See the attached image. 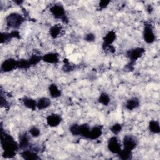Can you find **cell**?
I'll list each match as a JSON object with an SVG mask.
<instances>
[{
	"instance_id": "obj_11",
	"label": "cell",
	"mask_w": 160,
	"mask_h": 160,
	"mask_svg": "<svg viewBox=\"0 0 160 160\" xmlns=\"http://www.w3.org/2000/svg\"><path fill=\"white\" fill-rule=\"evenodd\" d=\"M116 33L113 31H111L108 32L106 35L104 36L103 39V45L102 48L103 49H105L109 46L112 45V43L116 39Z\"/></svg>"
},
{
	"instance_id": "obj_13",
	"label": "cell",
	"mask_w": 160,
	"mask_h": 160,
	"mask_svg": "<svg viewBox=\"0 0 160 160\" xmlns=\"http://www.w3.org/2000/svg\"><path fill=\"white\" fill-rule=\"evenodd\" d=\"M21 155L23 159L26 160H36L39 159L37 152L32 150L24 149L21 152Z\"/></svg>"
},
{
	"instance_id": "obj_25",
	"label": "cell",
	"mask_w": 160,
	"mask_h": 160,
	"mask_svg": "<svg viewBox=\"0 0 160 160\" xmlns=\"http://www.w3.org/2000/svg\"><path fill=\"white\" fill-rule=\"evenodd\" d=\"M31 66L28 59H19L18 61V68L28 69Z\"/></svg>"
},
{
	"instance_id": "obj_10",
	"label": "cell",
	"mask_w": 160,
	"mask_h": 160,
	"mask_svg": "<svg viewBox=\"0 0 160 160\" xmlns=\"http://www.w3.org/2000/svg\"><path fill=\"white\" fill-rule=\"evenodd\" d=\"M46 121L50 127H56L61 123V118L58 114H51L47 117Z\"/></svg>"
},
{
	"instance_id": "obj_8",
	"label": "cell",
	"mask_w": 160,
	"mask_h": 160,
	"mask_svg": "<svg viewBox=\"0 0 160 160\" xmlns=\"http://www.w3.org/2000/svg\"><path fill=\"white\" fill-rule=\"evenodd\" d=\"M16 68H18V61L12 58L4 60L1 66V71L4 72H9Z\"/></svg>"
},
{
	"instance_id": "obj_4",
	"label": "cell",
	"mask_w": 160,
	"mask_h": 160,
	"mask_svg": "<svg viewBox=\"0 0 160 160\" xmlns=\"http://www.w3.org/2000/svg\"><path fill=\"white\" fill-rule=\"evenodd\" d=\"M50 11L55 18L61 19L64 22H68V19L66 15L64 8L62 5L54 4L50 8Z\"/></svg>"
},
{
	"instance_id": "obj_3",
	"label": "cell",
	"mask_w": 160,
	"mask_h": 160,
	"mask_svg": "<svg viewBox=\"0 0 160 160\" xmlns=\"http://www.w3.org/2000/svg\"><path fill=\"white\" fill-rule=\"evenodd\" d=\"M24 18L19 14L13 12L9 14L6 18V25L11 28H18L24 22Z\"/></svg>"
},
{
	"instance_id": "obj_32",
	"label": "cell",
	"mask_w": 160,
	"mask_h": 160,
	"mask_svg": "<svg viewBox=\"0 0 160 160\" xmlns=\"http://www.w3.org/2000/svg\"><path fill=\"white\" fill-rule=\"evenodd\" d=\"M15 2L16 3H17V4H21L22 2V1H15Z\"/></svg>"
},
{
	"instance_id": "obj_31",
	"label": "cell",
	"mask_w": 160,
	"mask_h": 160,
	"mask_svg": "<svg viewBox=\"0 0 160 160\" xmlns=\"http://www.w3.org/2000/svg\"><path fill=\"white\" fill-rule=\"evenodd\" d=\"M109 2H110L109 1H101L99 2V6L101 9H104L105 8H106L108 6V5L109 4Z\"/></svg>"
},
{
	"instance_id": "obj_18",
	"label": "cell",
	"mask_w": 160,
	"mask_h": 160,
	"mask_svg": "<svg viewBox=\"0 0 160 160\" xmlns=\"http://www.w3.org/2000/svg\"><path fill=\"white\" fill-rule=\"evenodd\" d=\"M22 102H23L24 105L26 108H28L31 110L34 111L37 108V102L32 98L25 97L23 98Z\"/></svg>"
},
{
	"instance_id": "obj_6",
	"label": "cell",
	"mask_w": 160,
	"mask_h": 160,
	"mask_svg": "<svg viewBox=\"0 0 160 160\" xmlns=\"http://www.w3.org/2000/svg\"><path fill=\"white\" fill-rule=\"evenodd\" d=\"M145 52V50L142 48H136L132 49L129 50L126 54L127 56L130 59V62L134 64L136 61H137L139 58L142 56V55Z\"/></svg>"
},
{
	"instance_id": "obj_23",
	"label": "cell",
	"mask_w": 160,
	"mask_h": 160,
	"mask_svg": "<svg viewBox=\"0 0 160 160\" xmlns=\"http://www.w3.org/2000/svg\"><path fill=\"white\" fill-rule=\"evenodd\" d=\"M61 31V27L59 25H54L49 29V33L52 38H56Z\"/></svg>"
},
{
	"instance_id": "obj_9",
	"label": "cell",
	"mask_w": 160,
	"mask_h": 160,
	"mask_svg": "<svg viewBox=\"0 0 160 160\" xmlns=\"http://www.w3.org/2000/svg\"><path fill=\"white\" fill-rule=\"evenodd\" d=\"M108 148L109 151L114 154H118L121 150V144L118 139L116 136H112L109 139L108 142Z\"/></svg>"
},
{
	"instance_id": "obj_7",
	"label": "cell",
	"mask_w": 160,
	"mask_h": 160,
	"mask_svg": "<svg viewBox=\"0 0 160 160\" xmlns=\"http://www.w3.org/2000/svg\"><path fill=\"white\" fill-rule=\"evenodd\" d=\"M122 144L124 149L132 151L136 148L138 141L131 135H126L123 138Z\"/></svg>"
},
{
	"instance_id": "obj_28",
	"label": "cell",
	"mask_w": 160,
	"mask_h": 160,
	"mask_svg": "<svg viewBox=\"0 0 160 160\" xmlns=\"http://www.w3.org/2000/svg\"><path fill=\"white\" fill-rule=\"evenodd\" d=\"M64 66H63V68H62L64 71L69 72V71L73 70V69H74L73 66L70 64V62H69V61L68 59H64Z\"/></svg>"
},
{
	"instance_id": "obj_27",
	"label": "cell",
	"mask_w": 160,
	"mask_h": 160,
	"mask_svg": "<svg viewBox=\"0 0 160 160\" xmlns=\"http://www.w3.org/2000/svg\"><path fill=\"white\" fill-rule=\"evenodd\" d=\"M121 129H122V126H121V124H120L119 123L113 124L111 128V132L114 134H118L121 131Z\"/></svg>"
},
{
	"instance_id": "obj_12",
	"label": "cell",
	"mask_w": 160,
	"mask_h": 160,
	"mask_svg": "<svg viewBox=\"0 0 160 160\" xmlns=\"http://www.w3.org/2000/svg\"><path fill=\"white\" fill-rule=\"evenodd\" d=\"M20 38V35L18 31H12L11 32H2L1 33V43L6 42L12 38Z\"/></svg>"
},
{
	"instance_id": "obj_22",
	"label": "cell",
	"mask_w": 160,
	"mask_h": 160,
	"mask_svg": "<svg viewBox=\"0 0 160 160\" xmlns=\"http://www.w3.org/2000/svg\"><path fill=\"white\" fill-rule=\"evenodd\" d=\"M149 129L151 132L154 134H158L160 132L159 124L158 121L152 120L149 123Z\"/></svg>"
},
{
	"instance_id": "obj_29",
	"label": "cell",
	"mask_w": 160,
	"mask_h": 160,
	"mask_svg": "<svg viewBox=\"0 0 160 160\" xmlns=\"http://www.w3.org/2000/svg\"><path fill=\"white\" fill-rule=\"evenodd\" d=\"M29 133L33 137H38L40 135V130L37 127L33 126L29 129Z\"/></svg>"
},
{
	"instance_id": "obj_30",
	"label": "cell",
	"mask_w": 160,
	"mask_h": 160,
	"mask_svg": "<svg viewBox=\"0 0 160 160\" xmlns=\"http://www.w3.org/2000/svg\"><path fill=\"white\" fill-rule=\"evenodd\" d=\"M84 39L88 42H92L95 39V36L92 33H88L85 36Z\"/></svg>"
},
{
	"instance_id": "obj_20",
	"label": "cell",
	"mask_w": 160,
	"mask_h": 160,
	"mask_svg": "<svg viewBox=\"0 0 160 160\" xmlns=\"http://www.w3.org/2000/svg\"><path fill=\"white\" fill-rule=\"evenodd\" d=\"M49 92L52 98H56L61 96V92L55 84H51L49 86Z\"/></svg>"
},
{
	"instance_id": "obj_21",
	"label": "cell",
	"mask_w": 160,
	"mask_h": 160,
	"mask_svg": "<svg viewBox=\"0 0 160 160\" xmlns=\"http://www.w3.org/2000/svg\"><path fill=\"white\" fill-rule=\"evenodd\" d=\"M119 158L122 160H129L132 158V153L131 151L123 149L120 151V152L118 154Z\"/></svg>"
},
{
	"instance_id": "obj_17",
	"label": "cell",
	"mask_w": 160,
	"mask_h": 160,
	"mask_svg": "<svg viewBox=\"0 0 160 160\" xmlns=\"http://www.w3.org/2000/svg\"><path fill=\"white\" fill-rule=\"evenodd\" d=\"M51 104V101L46 97L41 98L37 102V108L39 110L44 109L49 107Z\"/></svg>"
},
{
	"instance_id": "obj_5",
	"label": "cell",
	"mask_w": 160,
	"mask_h": 160,
	"mask_svg": "<svg viewBox=\"0 0 160 160\" xmlns=\"http://www.w3.org/2000/svg\"><path fill=\"white\" fill-rule=\"evenodd\" d=\"M143 38L144 41L148 43L151 44L155 41V34L152 27L149 23H145L143 30Z\"/></svg>"
},
{
	"instance_id": "obj_2",
	"label": "cell",
	"mask_w": 160,
	"mask_h": 160,
	"mask_svg": "<svg viewBox=\"0 0 160 160\" xmlns=\"http://www.w3.org/2000/svg\"><path fill=\"white\" fill-rule=\"evenodd\" d=\"M90 130L91 128L87 124H83L81 125L74 124L71 126L69 128V131L72 135L81 136L86 138H88Z\"/></svg>"
},
{
	"instance_id": "obj_14",
	"label": "cell",
	"mask_w": 160,
	"mask_h": 160,
	"mask_svg": "<svg viewBox=\"0 0 160 160\" xmlns=\"http://www.w3.org/2000/svg\"><path fill=\"white\" fill-rule=\"evenodd\" d=\"M102 133V130L101 126H94L92 128H91L88 139H89L91 140L96 139L101 136Z\"/></svg>"
},
{
	"instance_id": "obj_15",
	"label": "cell",
	"mask_w": 160,
	"mask_h": 160,
	"mask_svg": "<svg viewBox=\"0 0 160 160\" xmlns=\"http://www.w3.org/2000/svg\"><path fill=\"white\" fill-rule=\"evenodd\" d=\"M42 60H43L44 62H46L48 63H51V64L57 63L59 61L58 54L54 52L48 53L44 55L43 56H42Z\"/></svg>"
},
{
	"instance_id": "obj_19",
	"label": "cell",
	"mask_w": 160,
	"mask_h": 160,
	"mask_svg": "<svg viewBox=\"0 0 160 160\" xmlns=\"http://www.w3.org/2000/svg\"><path fill=\"white\" fill-rule=\"evenodd\" d=\"M139 106V101L137 98H132L128 100L126 104V108L128 110H133Z\"/></svg>"
},
{
	"instance_id": "obj_1",
	"label": "cell",
	"mask_w": 160,
	"mask_h": 160,
	"mask_svg": "<svg viewBox=\"0 0 160 160\" xmlns=\"http://www.w3.org/2000/svg\"><path fill=\"white\" fill-rule=\"evenodd\" d=\"M1 146L3 149V157L6 158H12L16 154L17 151L19 149V146L14 138L9 134L6 132L1 131Z\"/></svg>"
},
{
	"instance_id": "obj_24",
	"label": "cell",
	"mask_w": 160,
	"mask_h": 160,
	"mask_svg": "<svg viewBox=\"0 0 160 160\" xmlns=\"http://www.w3.org/2000/svg\"><path fill=\"white\" fill-rule=\"evenodd\" d=\"M98 101L101 104H102L104 106H107L110 101V98H109V95L107 93L102 92L99 96Z\"/></svg>"
},
{
	"instance_id": "obj_26",
	"label": "cell",
	"mask_w": 160,
	"mask_h": 160,
	"mask_svg": "<svg viewBox=\"0 0 160 160\" xmlns=\"http://www.w3.org/2000/svg\"><path fill=\"white\" fill-rule=\"evenodd\" d=\"M41 60H42V56L37 55V54L32 55L30 57V58L28 59L29 62L31 66L37 64Z\"/></svg>"
},
{
	"instance_id": "obj_16",
	"label": "cell",
	"mask_w": 160,
	"mask_h": 160,
	"mask_svg": "<svg viewBox=\"0 0 160 160\" xmlns=\"http://www.w3.org/2000/svg\"><path fill=\"white\" fill-rule=\"evenodd\" d=\"M19 146L22 149H26L29 146V140L27 133L21 134L19 138Z\"/></svg>"
}]
</instances>
